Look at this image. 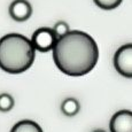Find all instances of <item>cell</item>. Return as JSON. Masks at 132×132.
I'll return each mask as SVG.
<instances>
[{
	"label": "cell",
	"mask_w": 132,
	"mask_h": 132,
	"mask_svg": "<svg viewBox=\"0 0 132 132\" xmlns=\"http://www.w3.org/2000/svg\"><path fill=\"white\" fill-rule=\"evenodd\" d=\"M56 42H57V38L55 36L53 29L47 27L37 29L31 37V43L34 45L35 50L42 53L53 51Z\"/></svg>",
	"instance_id": "obj_4"
},
{
	"label": "cell",
	"mask_w": 132,
	"mask_h": 132,
	"mask_svg": "<svg viewBox=\"0 0 132 132\" xmlns=\"http://www.w3.org/2000/svg\"><path fill=\"white\" fill-rule=\"evenodd\" d=\"M36 50L31 40L21 34H8L0 38V69L8 73H21L35 62Z\"/></svg>",
	"instance_id": "obj_2"
},
{
	"label": "cell",
	"mask_w": 132,
	"mask_h": 132,
	"mask_svg": "<svg viewBox=\"0 0 132 132\" xmlns=\"http://www.w3.org/2000/svg\"><path fill=\"white\" fill-rule=\"evenodd\" d=\"M93 1L100 8L110 11V9H115L116 7L120 6L123 0H93Z\"/></svg>",
	"instance_id": "obj_11"
},
{
	"label": "cell",
	"mask_w": 132,
	"mask_h": 132,
	"mask_svg": "<svg viewBox=\"0 0 132 132\" xmlns=\"http://www.w3.org/2000/svg\"><path fill=\"white\" fill-rule=\"evenodd\" d=\"M31 14L32 7L28 0H14L9 6V15L16 22L27 21Z\"/></svg>",
	"instance_id": "obj_6"
},
{
	"label": "cell",
	"mask_w": 132,
	"mask_h": 132,
	"mask_svg": "<svg viewBox=\"0 0 132 132\" xmlns=\"http://www.w3.org/2000/svg\"><path fill=\"white\" fill-rule=\"evenodd\" d=\"M114 67L120 75L132 78V43L124 44L114 55Z\"/></svg>",
	"instance_id": "obj_3"
},
{
	"label": "cell",
	"mask_w": 132,
	"mask_h": 132,
	"mask_svg": "<svg viewBox=\"0 0 132 132\" xmlns=\"http://www.w3.org/2000/svg\"><path fill=\"white\" fill-rule=\"evenodd\" d=\"M52 29H53V31H54V34H55V36H56L57 39L64 37L65 35H68L70 31H71L70 28H69V25H68V23L67 22H64V21L56 22V23L53 25Z\"/></svg>",
	"instance_id": "obj_10"
},
{
	"label": "cell",
	"mask_w": 132,
	"mask_h": 132,
	"mask_svg": "<svg viewBox=\"0 0 132 132\" xmlns=\"http://www.w3.org/2000/svg\"><path fill=\"white\" fill-rule=\"evenodd\" d=\"M80 110V105L77 99L75 98H67L61 103V111L63 115L68 117H73L76 116Z\"/></svg>",
	"instance_id": "obj_7"
},
{
	"label": "cell",
	"mask_w": 132,
	"mask_h": 132,
	"mask_svg": "<svg viewBox=\"0 0 132 132\" xmlns=\"http://www.w3.org/2000/svg\"><path fill=\"white\" fill-rule=\"evenodd\" d=\"M53 60L60 71L79 77L92 71L99 60V47L88 34L71 30L57 39L53 48Z\"/></svg>",
	"instance_id": "obj_1"
},
{
	"label": "cell",
	"mask_w": 132,
	"mask_h": 132,
	"mask_svg": "<svg viewBox=\"0 0 132 132\" xmlns=\"http://www.w3.org/2000/svg\"><path fill=\"white\" fill-rule=\"evenodd\" d=\"M92 132H107V131L102 130V129H95V130H94V131H92Z\"/></svg>",
	"instance_id": "obj_12"
},
{
	"label": "cell",
	"mask_w": 132,
	"mask_h": 132,
	"mask_svg": "<svg viewBox=\"0 0 132 132\" xmlns=\"http://www.w3.org/2000/svg\"><path fill=\"white\" fill-rule=\"evenodd\" d=\"M110 132H132V111L128 109L118 110L109 122Z\"/></svg>",
	"instance_id": "obj_5"
},
{
	"label": "cell",
	"mask_w": 132,
	"mask_h": 132,
	"mask_svg": "<svg viewBox=\"0 0 132 132\" xmlns=\"http://www.w3.org/2000/svg\"><path fill=\"white\" fill-rule=\"evenodd\" d=\"M11 132H44L40 125L31 120L20 121L12 128Z\"/></svg>",
	"instance_id": "obj_8"
},
{
	"label": "cell",
	"mask_w": 132,
	"mask_h": 132,
	"mask_svg": "<svg viewBox=\"0 0 132 132\" xmlns=\"http://www.w3.org/2000/svg\"><path fill=\"white\" fill-rule=\"evenodd\" d=\"M14 105V98L11 94H8V93H1L0 94V111L7 113V111L12 110Z\"/></svg>",
	"instance_id": "obj_9"
}]
</instances>
